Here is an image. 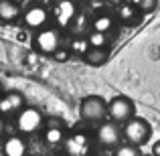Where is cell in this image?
<instances>
[{
  "label": "cell",
  "mask_w": 160,
  "mask_h": 156,
  "mask_svg": "<svg viewBox=\"0 0 160 156\" xmlns=\"http://www.w3.org/2000/svg\"><path fill=\"white\" fill-rule=\"evenodd\" d=\"M89 41H87V37H75L73 41H71V45H69V51L71 53H75V55H79V57H83L87 51H89Z\"/></svg>",
  "instance_id": "e0dca14e"
},
{
  "label": "cell",
  "mask_w": 160,
  "mask_h": 156,
  "mask_svg": "<svg viewBox=\"0 0 160 156\" xmlns=\"http://www.w3.org/2000/svg\"><path fill=\"white\" fill-rule=\"evenodd\" d=\"M35 49L37 53L41 55H55V51H59L63 45V35H61V28L57 27H45L41 28L39 33L35 35Z\"/></svg>",
  "instance_id": "7a4b0ae2"
},
{
  "label": "cell",
  "mask_w": 160,
  "mask_h": 156,
  "mask_svg": "<svg viewBox=\"0 0 160 156\" xmlns=\"http://www.w3.org/2000/svg\"><path fill=\"white\" fill-rule=\"evenodd\" d=\"M2 152H4V156H27L28 154V144H27V140H24V136H20V134L8 136L6 140H4Z\"/></svg>",
  "instance_id": "8fae6325"
},
{
  "label": "cell",
  "mask_w": 160,
  "mask_h": 156,
  "mask_svg": "<svg viewBox=\"0 0 160 156\" xmlns=\"http://www.w3.org/2000/svg\"><path fill=\"white\" fill-rule=\"evenodd\" d=\"M4 128H6V126H4V118L0 116V138L4 136Z\"/></svg>",
  "instance_id": "d4e9b609"
},
{
  "label": "cell",
  "mask_w": 160,
  "mask_h": 156,
  "mask_svg": "<svg viewBox=\"0 0 160 156\" xmlns=\"http://www.w3.org/2000/svg\"><path fill=\"white\" fill-rule=\"evenodd\" d=\"M108 59H109V53L106 51V49H93V47H91L89 51L83 55V61H85L87 65H91V67H102V65H106Z\"/></svg>",
  "instance_id": "4fadbf2b"
},
{
  "label": "cell",
  "mask_w": 160,
  "mask_h": 156,
  "mask_svg": "<svg viewBox=\"0 0 160 156\" xmlns=\"http://www.w3.org/2000/svg\"><path fill=\"white\" fill-rule=\"evenodd\" d=\"M87 41H89V47H93V49H106V45L109 43L106 33H98V31L87 33Z\"/></svg>",
  "instance_id": "ac0fdd59"
},
{
  "label": "cell",
  "mask_w": 160,
  "mask_h": 156,
  "mask_svg": "<svg viewBox=\"0 0 160 156\" xmlns=\"http://www.w3.org/2000/svg\"><path fill=\"white\" fill-rule=\"evenodd\" d=\"M65 156H89L91 152V138L85 132H75L65 138Z\"/></svg>",
  "instance_id": "9c48e42d"
},
{
  "label": "cell",
  "mask_w": 160,
  "mask_h": 156,
  "mask_svg": "<svg viewBox=\"0 0 160 156\" xmlns=\"http://www.w3.org/2000/svg\"><path fill=\"white\" fill-rule=\"evenodd\" d=\"M45 126V116L41 109L37 108H27L24 105L18 113H16V128H18L20 136H32Z\"/></svg>",
  "instance_id": "3957f363"
},
{
  "label": "cell",
  "mask_w": 160,
  "mask_h": 156,
  "mask_svg": "<svg viewBox=\"0 0 160 156\" xmlns=\"http://www.w3.org/2000/svg\"><path fill=\"white\" fill-rule=\"evenodd\" d=\"M156 6H158V0H140V2H138V10H140L142 14H150Z\"/></svg>",
  "instance_id": "44dd1931"
},
{
  "label": "cell",
  "mask_w": 160,
  "mask_h": 156,
  "mask_svg": "<svg viewBox=\"0 0 160 156\" xmlns=\"http://www.w3.org/2000/svg\"><path fill=\"white\" fill-rule=\"evenodd\" d=\"M79 10L75 0H59L53 8V20L57 28H69L71 23L77 18Z\"/></svg>",
  "instance_id": "52a82bcc"
},
{
  "label": "cell",
  "mask_w": 160,
  "mask_h": 156,
  "mask_svg": "<svg viewBox=\"0 0 160 156\" xmlns=\"http://www.w3.org/2000/svg\"><path fill=\"white\" fill-rule=\"evenodd\" d=\"M113 28V18L109 14H98L93 20H91V31H98V33H108Z\"/></svg>",
  "instance_id": "2e32d148"
},
{
  "label": "cell",
  "mask_w": 160,
  "mask_h": 156,
  "mask_svg": "<svg viewBox=\"0 0 160 156\" xmlns=\"http://www.w3.org/2000/svg\"><path fill=\"white\" fill-rule=\"evenodd\" d=\"M122 134H124V140L128 142V144L144 146L146 142L150 140L152 128H150V124L144 120V118H136L134 116L130 122H126V124L122 126Z\"/></svg>",
  "instance_id": "6da1fadb"
},
{
  "label": "cell",
  "mask_w": 160,
  "mask_h": 156,
  "mask_svg": "<svg viewBox=\"0 0 160 156\" xmlns=\"http://www.w3.org/2000/svg\"><path fill=\"white\" fill-rule=\"evenodd\" d=\"M81 118L91 124H102L108 120V102L99 95H89L81 102Z\"/></svg>",
  "instance_id": "5b68a950"
},
{
  "label": "cell",
  "mask_w": 160,
  "mask_h": 156,
  "mask_svg": "<svg viewBox=\"0 0 160 156\" xmlns=\"http://www.w3.org/2000/svg\"><path fill=\"white\" fill-rule=\"evenodd\" d=\"M0 93H2V85H0Z\"/></svg>",
  "instance_id": "4316f807"
},
{
  "label": "cell",
  "mask_w": 160,
  "mask_h": 156,
  "mask_svg": "<svg viewBox=\"0 0 160 156\" xmlns=\"http://www.w3.org/2000/svg\"><path fill=\"white\" fill-rule=\"evenodd\" d=\"M45 128H65V122L61 118H49L45 120Z\"/></svg>",
  "instance_id": "603a6c76"
},
{
  "label": "cell",
  "mask_w": 160,
  "mask_h": 156,
  "mask_svg": "<svg viewBox=\"0 0 160 156\" xmlns=\"http://www.w3.org/2000/svg\"><path fill=\"white\" fill-rule=\"evenodd\" d=\"M24 108V98L18 91H10V93L0 95V116H10V113H18Z\"/></svg>",
  "instance_id": "30bf717a"
},
{
  "label": "cell",
  "mask_w": 160,
  "mask_h": 156,
  "mask_svg": "<svg viewBox=\"0 0 160 156\" xmlns=\"http://www.w3.org/2000/svg\"><path fill=\"white\" fill-rule=\"evenodd\" d=\"M87 24H89V23H87L85 16H83V14H77V18H75L73 23H71V27H69V28H73L77 37H83V33H85Z\"/></svg>",
  "instance_id": "ffe728a7"
},
{
  "label": "cell",
  "mask_w": 160,
  "mask_h": 156,
  "mask_svg": "<svg viewBox=\"0 0 160 156\" xmlns=\"http://www.w3.org/2000/svg\"><path fill=\"white\" fill-rule=\"evenodd\" d=\"M152 156H160V140L152 146Z\"/></svg>",
  "instance_id": "cb8c5ba5"
},
{
  "label": "cell",
  "mask_w": 160,
  "mask_h": 156,
  "mask_svg": "<svg viewBox=\"0 0 160 156\" xmlns=\"http://www.w3.org/2000/svg\"><path fill=\"white\" fill-rule=\"evenodd\" d=\"M20 16V4L12 0H0V20L2 23H14Z\"/></svg>",
  "instance_id": "7c38bea8"
},
{
  "label": "cell",
  "mask_w": 160,
  "mask_h": 156,
  "mask_svg": "<svg viewBox=\"0 0 160 156\" xmlns=\"http://www.w3.org/2000/svg\"><path fill=\"white\" fill-rule=\"evenodd\" d=\"M138 16H140V10H138L134 4L124 2V4L118 6V18H120L122 23H134V20H138Z\"/></svg>",
  "instance_id": "5bb4252c"
},
{
  "label": "cell",
  "mask_w": 160,
  "mask_h": 156,
  "mask_svg": "<svg viewBox=\"0 0 160 156\" xmlns=\"http://www.w3.org/2000/svg\"><path fill=\"white\" fill-rule=\"evenodd\" d=\"M12 2H20V0H12Z\"/></svg>",
  "instance_id": "484cf974"
},
{
  "label": "cell",
  "mask_w": 160,
  "mask_h": 156,
  "mask_svg": "<svg viewBox=\"0 0 160 156\" xmlns=\"http://www.w3.org/2000/svg\"><path fill=\"white\" fill-rule=\"evenodd\" d=\"M113 156H142V152H140V146H134V144L124 142V144H120L116 148Z\"/></svg>",
  "instance_id": "d6986e66"
},
{
  "label": "cell",
  "mask_w": 160,
  "mask_h": 156,
  "mask_svg": "<svg viewBox=\"0 0 160 156\" xmlns=\"http://www.w3.org/2000/svg\"><path fill=\"white\" fill-rule=\"evenodd\" d=\"M69 57H71V51H69V49H63V47L59 49V51H55V55H53V59L59 61V63H65Z\"/></svg>",
  "instance_id": "7402d4cb"
},
{
  "label": "cell",
  "mask_w": 160,
  "mask_h": 156,
  "mask_svg": "<svg viewBox=\"0 0 160 156\" xmlns=\"http://www.w3.org/2000/svg\"><path fill=\"white\" fill-rule=\"evenodd\" d=\"M45 142L49 146H59L65 142V128H45V134H43Z\"/></svg>",
  "instance_id": "9a60e30c"
},
{
  "label": "cell",
  "mask_w": 160,
  "mask_h": 156,
  "mask_svg": "<svg viewBox=\"0 0 160 156\" xmlns=\"http://www.w3.org/2000/svg\"><path fill=\"white\" fill-rule=\"evenodd\" d=\"M134 118V102L130 98L118 95L108 103V120L116 122V124L124 126L126 122H130Z\"/></svg>",
  "instance_id": "8992f818"
},
{
  "label": "cell",
  "mask_w": 160,
  "mask_h": 156,
  "mask_svg": "<svg viewBox=\"0 0 160 156\" xmlns=\"http://www.w3.org/2000/svg\"><path fill=\"white\" fill-rule=\"evenodd\" d=\"M124 140V134H122V126L116 124L112 120H106L98 126L95 130V142H98L102 148H118Z\"/></svg>",
  "instance_id": "277c9868"
},
{
  "label": "cell",
  "mask_w": 160,
  "mask_h": 156,
  "mask_svg": "<svg viewBox=\"0 0 160 156\" xmlns=\"http://www.w3.org/2000/svg\"><path fill=\"white\" fill-rule=\"evenodd\" d=\"M49 20H51V12H49L43 4H32V6H28L27 10L22 12L24 27L31 28V31H37V33L47 27Z\"/></svg>",
  "instance_id": "ba28073f"
}]
</instances>
